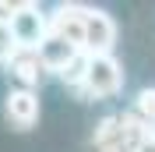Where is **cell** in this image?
<instances>
[{
  "label": "cell",
  "mask_w": 155,
  "mask_h": 152,
  "mask_svg": "<svg viewBox=\"0 0 155 152\" xmlns=\"http://www.w3.org/2000/svg\"><path fill=\"white\" fill-rule=\"evenodd\" d=\"M145 124L137 120L134 113H109L99 120L92 149L95 152H134V145L145 138Z\"/></svg>",
  "instance_id": "obj_1"
},
{
  "label": "cell",
  "mask_w": 155,
  "mask_h": 152,
  "mask_svg": "<svg viewBox=\"0 0 155 152\" xmlns=\"http://www.w3.org/2000/svg\"><path fill=\"white\" fill-rule=\"evenodd\" d=\"M124 88V64L106 53V57H88V71H85V81L78 92L85 99H109Z\"/></svg>",
  "instance_id": "obj_2"
},
{
  "label": "cell",
  "mask_w": 155,
  "mask_h": 152,
  "mask_svg": "<svg viewBox=\"0 0 155 152\" xmlns=\"http://www.w3.org/2000/svg\"><path fill=\"white\" fill-rule=\"evenodd\" d=\"M11 32H14V43L25 50H39V43L49 36V14L39 4H18L14 7V14H11Z\"/></svg>",
  "instance_id": "obj_3"
},
{
  "label": "cell",
  "mask_w": 155,
  "mask_h": 152,
  "mask_svg": "<svg viewBox=\"0 0 155 152\" xmlns=\"http://www.w3.org/2000/svg\"><path fill=\"white\" fill-rule=\"evenodd\" d=\"M85 11H88L85 4H60L49 14V36L64 39L67 46L85 53Z\"/></svg>",
  "instance_id": "obj_4"
},
{
  "label": "cell",
  "mask_w": 155,
  "mask_h": 152,
  "mask_svg": "<svg viewBox=\"0 0 155 152\" xmlns=\"http://www.w3.org/2000/svg\"><path fill=\"white\" fill-rule=\"evenodd\" d=\"M116 46V21L106 11L88 7L85 11V53L88 57H106Z\"/></svg>",
  "instance_id": "obj_5"
},
{
  "label": "cell",
  "mask_w": 155,
  "mask_h": 152,
  "mask_svg": "<svg viewBox=\"0 0 155 152\" xmlns=\"http://www.w3.org/2000/svg\"><path fill=\"white\" fill-rule=\"evenodd\" d=\"M4 117H7L11 127H18V131H28L35 127L39 120V95L32 88H11L4 95Z\"/></svg>",
  "instance_id": "obj_6"
},
{
  "label": "cell",
  "mask_w": 155,
  "mask_h": 152,
  "mask_svg": "<svg viewBox=\"0 0 155 152\" xmlns=\"http://www.w3.org/2000/svg\"><path fill=\"white\" fill-rule=\"evenodd\" d=\"M7 71L21 81V88H35V85H42L49 78V67L42 64L39 50H25V46L14 50V57L7 60Z\"/></svg>",
  "instance_id": "obj_7"
},
{
  "label": "cell",
  "mask_w": 155,
  "mask_h": 152,
  "mask_svg": "<svg viewBox=\"0 0 155 152\" xmlns=\"http://www.w3.org/2000/svg\"><path fill=\"white\" fill-rule=\"evenodd\" d=\"M81 50H74V46H67L64 39H57V36H46L42 43H39V57H42V64L49 67V74H57V71H64V67L71 64V60L78 57Z\"/></svg>",
  "instance_id": "obj_8"
},
{
  "label": "cell",
  "mask_w": 155,
  "mask_h": 152,
  "mask_svg": "<svg viewBox=\"0 0 155 152\" xmlns=\"http://www.w3.org/2000/svg\"><path fill=\"white\" fill-rule=\"evenodd\" d=\"M130 113H134L137 120L145 124V131L155 138V88H141V92H137L134 110H130Z\"/></svg>",
  "instance_id": "obj_9"
},
{
  "label": "cell",
  "mask_w": 155,
  "mask_h": 152,
  "mask_svg": "<svg viewBox=\"0 0 155 152\" xmlns=\"http://www.w3.org/2000/svg\"><path fill=\"white\" fill-rule=\"evenodd\" d=\"M85 71H88V53H78V57L71 60L64 71H57V78H60L67 88H81V81H85Z\"/></svg>",
  "instance_id": "obj_10"
},
{
  "label": "cell",
  "mask_w": 155,
  "mask_h": 152,
  "mask_svg": "<svg viewBox=\"0 0 155 152\" xmlns=\"http://www.w3.org/2000/svg\"><path fill=\"white\" fill-rule=\"evenodd\" d=\"M14 50H18V43H14V32H11L7 21H0V64H7V60L14 57Z\"/></svg>",
  "instance_id": "obj_11"
},
{
  "label": "cell",
  "mask_w": 155,
  "mask_h": 152,
  "mask_svg": "<svg viewBox=\"0 0 155 152\" xmlns=\"http://www.w3.org/2000/svg\"><path fill=\"white\" fill-rule=\"evenodd\" d=\"M134 152H155V138H152V134H145V138L134 145Z\"/></svg>",
  "instance_id": "obj_12"
}]
</instances>
